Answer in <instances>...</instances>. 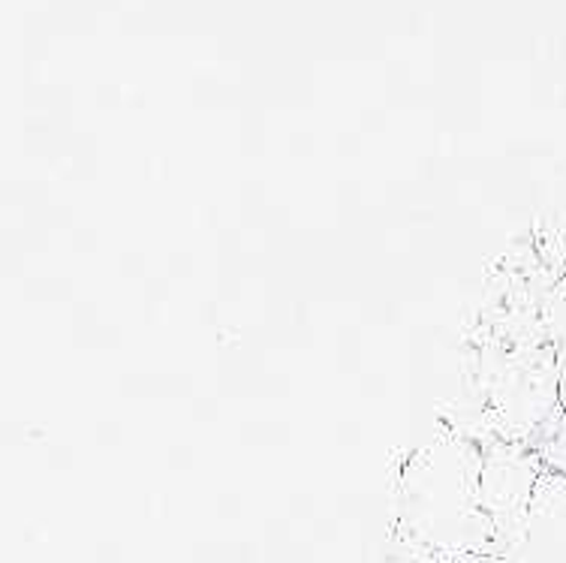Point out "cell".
Wrapping results in <instances>:
<instances>
[{"instance_id": "obj_1", "label": "cell", "mask_w": 566, "mask_h": 563, "mask_svg": "<svg viewBox=\"0 0 566 563\" xmlns=\"http://www.w3.org/2000/svg\"><path fill=\"white\" fill-rule=\"evenodd\" d=\"M503 563H566V477L545 467Z\"/></svg>"}, {"instance_id": "obj_2", "label": "cell", "mask_w": 566, "mask_h": 563, "mask_svg": "<svg viewBox=\"0 0 566 563\" xmlns=\"http://www.w3.org/2000/svg\"><path fill=\"white\" fill-rule=\"evenodd\" d=\"M557 395H560V402L566 407V344L564 353H560V368H557Z\"/></svg>"}]
</instances>
